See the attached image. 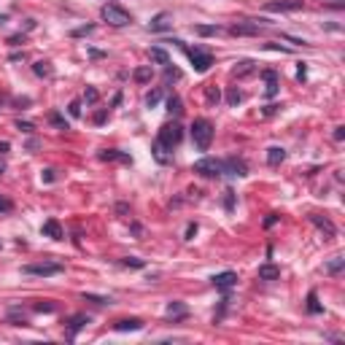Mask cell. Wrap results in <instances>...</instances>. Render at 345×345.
<instances>
[{
  "label": "cell",
  "mask_w": 345,
  "mask_h": 345,
  "mask_svg": "<svg viewBox=\"0 0 345 345\" xmlns=\"http://www.w3.org/2000/svg\"><path fill=\"white\" fill-rule=\"evenodd\" d=\"M178 143H181V127L178 124H164L156 135V143H154V151L159 159H164V151H172Z\"/></svg>",
  "instance_id": "cell-1"
},
{
  "label": "cell",
  "mask_w": 345,
  "mask_h": 345,
  "mask_svg": "<svg viewBox=\"0 0 345 345\" xmlns=\"http://www.w3.org/2000/svg\"><path fill=\"white\" fill-rule=\"evenodd\" d=\"M192 140L200 151H208L210 148V140H213V124L208 119H194L192 124Z\"/></svg>",
  "instance_id": "cell-2"
},
{
  "label": "cell",
  "mask_w": 345,
  "mask_h": 345,
  "mask_svg": "<svg viewBox=\"0 0 345 345\" xmlns=\"http://www.w3.org/2000/svg\"><path fill=\"white\" fill-rule=\"evenodd\" d=\"M100 17H103L108 25H113V27H124V25H130V22H132V14L124 11L119 3H105L103 9H100Z\"/></svg>",
  "instance_id": "cell-3"
},
{
  "label": "cell",
  "mask_w": 345,
  "mask_h": 345,
  "mask_svg": "<svg viewBox=\"0 0 345 345\" xmlns=\"http://www.w3.org/2000/svg\"><path fill=\"white\" fill-rule=\"evenodd\" d=\"M25 275H38V278H51V275H60L62 272V264L57 262H43V264H25L22 267Z\"/></svg>",
  "instance_id": "cell-4"
},
{
  "label": "cell",
  "mask_w": 345,
  "mask_h": 345,
  "mask_svg": "<svg viewBox=\"0 0 345 345\" xmlns=\"http://www.w3.org/2000/svg\"><path fill=\"white\" fill-rule=\"evenodd\" d=\"M194 172H200V176H205V178H216V176H221V172H224V162L205 156V159L194 162Z\"/></svg>",
  "instance_id": "cell-5"
},
{
  "label": "cell",
  "mask_w": 345,
  "mask_h": 345,
  "mask_svg": "<svg viewBox=\"0 0 345 345\" xmlns=\"http://www.w3.org/2000/svg\"><path fill=\"white\" fill-rule=\"evenodd\" d=\"M186 57L192 60V65H194V70H197V73H205V70L213 65V57H210L208 51L197 49V46H194V49H186Z\"/></svg>",
  "instance_id": "cell-6"
},
{
  "label": "cell",
  "mask_w": 345,
  "mask_h": 345,
  "mask_svg": "<svg viewBox=\"0 0 345 345\" xmlns=\"http://www.w3.org/2000/svg\"><path fill=\"white\" fill-rule=\"evenodd\" d=\"M264 25L259 19H246V22H238V25L229 27L232 35H259V30H262Z\"/></svg>",
  "instance_id": "cell-7"
},
{
  "label": "cell",
  "mask_w": 345,
  "mask_h": 345,
  "mask_svg": "<svg viewBox=\"0 0 345 345\" xmlns=\"http://www.w3.org/2000/svg\"><path fill=\"white\" fill-rule=\"evenodd\" d=\"M235 283H238V272H232V270L213 275V286L218 289V292H229V289H232Z\"/></svg>",
  "instance_id": "cell-8"
},
{
  "label": "cell",
  "mask_w": 345,
  "mask_h": 345,
  "mask_svg": "<svg viewBox=\"0 0 345 345\" xmlns=\"http://www.w3.org/2000/svg\"><path fill=\"white\" fill-rule=\"evenodd\" d=\"M302 0H280V3H267V11H300Z\"/></svg>",
  "instance_id": "cell-9"
},
{
  "label": "cell",
  "mask_w": 345,
  "mask_h": 345,
  "mask_svg": "<svg viewBox=\"0 0 345 345\" xmlns=\"http://www.w3.org/2000/svg\"><path fill=\"white\" fill-rule=\"evenodd\" d=\"M41 232L46 235V238H51V240H62V226H60V221H54V218H49V221H43Z\"/></svg>",
  "instance_id": "cell-10"
},
{
  "label": "cell",
  "mask_w": 345,
  "mask_h": 345,
  "mask_svg": "<svg viewBox=\"0 0 345 345\" xmlns=\"http://www.w3.org/2000/svg\"><path fill=\"white\" fill-rule=\"evenodd\" d=\"M310 221H313V224H316V226H318V229H321V232H324V235H326V238H329V240H332V238H334V232H337V229H334V224H332V221H329V218H326V216H324V218H321V216H310Z\"/></svg>",
  "instance_id": "cell-11"
},
{
  "label": "cell",
  "mask_w": 345,
  "mask_h": 345,
  "mask_svg": "<svg viewBox=\"0 0 345 345\" xmlns=\"http://www.w3.org/2000/svg\"><path fill=\"white\" fill-rule=\"evenodd\" d=\"M170 25H172V22H170V14H156L154 22L148 25V30H151V33H162V30H167Z\"/></svg>",
  "instance_id": "cell-12"
},
{
  "label": "cell",
  "mask_w": 345,
  "mask_h": 345,
  "mask_svg": "<svg viewBox=\"0 0 345 345\" xmlns=\"http://www.w3.org/2000/svg\"><path fill=\"white\" fill-rule=\"evenodd\" d=\"M224 172H229V176H246V162L243 159H226Z\"/></svg>",
  "instance_id": "cell-13"
},
{
  "label": "cell",
  "mask_w": 345,
  "mask_h": 345,
  "mask_svg": "<svg viewBox=\"0 0 345 345\" xmlns=\"http://www.w3.org/2000/svg\"><path fill=\"white\" fill-rule=\"evenodd\" d=\"M280 278V267L275 264H262L259 267V280H278Z\"/></svg>",
  "instance_id": "cell-14"
},
{
  "label": "cell",
  "mask_w": 345,
  "mask_h": 345,
  "mask_svg": "<svg viewBox=\"0 0 345 345\" xmlns=\"http://www.w3.org/2000/svg\"><path fill=\"white\" fill-rule=\"evenodd\" d=\"M164 313H167V318H172V321H181V318H186L189 310H186V305H181V302H170Z\"/></svg>",
  "instance_id": "cell-15"
},
{
  "label": "cell",
  "mask_w": 345,
  "mask_h": 345,
  "mask_svg": "<svg viewBox=\"0 0 345 345\" xmlns=\"http://www.w3.org/2000/svg\"><path fill=\"white\" fill-rule=\"evenodd\" d=\"M143 326V321L140 318H124L116 324V332H138V329Z\"/></svg>",
  "instance_id": "cell-16"
},
{
  "label": "cell",
  "mask_w": 345,
  "mask_h": 345,
  "mask_svg": "<svg viewBox=\"0 0 345 345\" xmlns=\"http://www.w3.org/2000/svg\"><path fill=\"white\" fill-rule=\"evenodd\" d=\"M89 324V316H73V321H70V332H68V337L73 340V337L81 332V329Z\"/></svg>",
  "instance_id": "cell-17"
},
{
  "label": "cell",
  "mask_w": 345,
  "mask_h": 345,
  "mask_svg": "<svg viewBox=\"0 0 345 345\" xmlns=\"http://www.w3.org/2000/svg\"><path fill=\"white\" fill-rule=\"evenodd\" d=\"M262 76L267 78V97H275V92H278V76H275V70H264Z\"/></svg>",
  "instance_id": "cell-18"
},
{
  "label": "cell",
  "mask_w": 345,
  "mask_h": 345,
  "mask_svg": "<svg viewBox=\"0 0 345 345\" xmlns=\"http://www.w3.org/2000/svg\"><path fill=\"white\" fill-rule=\"evenodd\" d=\"M283 159H286V151H283L280 146H272L270 151H267V162L272 164V167H275V164H280Z\"/></svg>",
  "instance_id": "cell-19"
},
{
  "label": "cell",
  "mask_w": 345,
  "mask_h": 345,
  "mask_svg": "<svg viewBox=\"0 0 345 345\" xmlns=\"http://www.w3.org/2000/svg\"><path fill=\"white\" fill-rule=\"evenodd\" d=\"M342 267H345V259H342V256H334L332 262L326 264V272H332V275H334V272H340Z\"/></svg>",
  "instance_id": "cell-20"
},
{
  "label": "cell",
  "mask_w": 345,
  "mask_h": 345,
  "mask_svg": "<svg viewBox=\"0 0 345 345\" xmlns=\"http://www.w3.org/2000/svg\"><path fill=\"white\" fill-rule=\"evenodd\" d=\"M151 60L159 62V65H170V57H167V54H164L162 49H151Z\"/></svg>",
  "instance_id": "cell-21"
},
{
  "label": "cell",
  "mask_w": 345,
  "mask_h": 345,
  "mask_svg": "<svg viewBox=\"0 0 345 345\" xmlns=\"http://www.w3.org/2000/svg\"><path fill=\"white\" fill-rule=\"evenodd\" d=\"M159 100H162V89H154V92H148V95H146V105L154 108L156 103H159Z\"/></svg>",
  "instance_id": "cell-22"
},
{
  "label": "cell",
  "mask_w": 345,
  "mask_h": 345,
  "mask_svg": "<svg viewBox=\"0 0 345 345\" xmlns=\"http://www.w3.org/2000/svg\"><path fill=\"white\" fill-rule=\"evenodd\" d=\"M35 76H51V68H49V62H35Z\"/></svg>",
  "instance_id": "cell-23"
},
{
  "label": "cell",
  "mask_w": 345,
  "mask_h": 345,
  "mask_svg": "<svg viewBox=\"0 0 345 345\" xmlns=\"http://www.w3.org/2000/svg\"><path fill=\"white\" fill-rule=\"evenodd\" d=\"M148 78H151V68H138L135 70V81L143 84V81H148Z\"/></svg>",
  "instance_id": "cell-24"
},
{
  "label": "cell",
  "mask_w": 345,
  "mask_h": 345,
  "mask_svg": "<svg viewBox=\"0 0 345 345\" xmlns=\"http://www.w3.org/2000/svg\"><path fill=\"white\" fill-rule=\"evenodd\" d=\"M197 33H200V35H216V33H221V27H216V25H210V27H208V25H200Z\"/></svg>",
  "instance_id": "cell-25"
},
{
  "label": "cell",
  "mask_w": 345,
  "mask_h": 345,
  "mask_svg": "<svg viewBox=\"0 0 345 345\" xmlns=\"http://www.w3.org/2000/svg\"><path fill=\"white\" fill-rule=\"evenodd\" d=\"M167 111L170 113H181V97H170L167 100Z\"/></svg>",
  "instance_id": "cell-26"
},
{
  "label": "cell",
  "mask_w": 345,
  "mask_h": 345,
  "mask_svg": "<svg viewBox=\"0 0 345 345\" xmlns=\"http://www.w3.org/2000/svg\"><path fill=\"white\" fill-rule=\"evenodd\" d=\"M308 310L310 313H321V305H318V297H316V292H310V297H308Z\"/></svg>",
  "instance_id": "cell-27"
},
{
  "label": "cell",
  "mask_w": 345,
  "mask_h": 345,
  "mask_svg": "<svg viewBox=\"0 0 345 345\" xmlns=\"http://www.w3.org/2000/svg\"><path fill=\"white\" fill-rule=\"evenodd\" d=\"M68 111H70V116H73V119H78V116H81V103H78V100H73V103L68 105Z\"/></svg>",
  "instance_id": "cell-28"
},
{
  "label": "cell",
  "mask_w": 345,
  "mask_h": 345,
  "mask_svg": "<svg viewBox=\"0 0 345 345\" xmlns=\"http://www.w3.org/2000/svg\"><path fill=\"white\" fill-rule=\"evenodd\" d=\"M122 264H124V267H143V262H140V259H135V256L122 259Z\"/></svg>",
  "instance_id": "cell-29"
},
{
  "label": "cell",
  "mask_w": 345,
  "mask_h": 345,
  "mask_svg": "<svg viewBox=\"0 0 345 345\" xmlns=\"http://www.w3.org/2000/svg\"><path fill=\"white\" fill-rule=\"evenodd\" d=\"M51 124H57V127H60V130H68V122H65V119H62V116H60V113H51Z\"/></svg>",
  "instance_id": "cell-30"
},
{
  "label": "cell",
  "mask_w": 345,
  "mask_h": 345,
  "mask_svg": "<svg viewBox=\"0 0 345 345\" xmlns=\"http://www.w3.org/2000/svg\"><path fill=\"white\" fill-rule=\"evenodd\" d=\"M240 100H243V95H240L238 89H232V92H229V105H238Z\"/></svg>",
  "instance_id": "cell-31"
},
{
  "label": "cell",
  "mask_w": 345,
  "mask_h": 345,
  "mask_svg": "<svg viewBox=\"0 0 345 345\" xmlns=\"http://www.w3.org/2000/svg\"><path fill=\"white\" fill-rule=\"evenodd\" d=\"M35 310H38V313H51V310H54V305H51V302H46V305H35Z\"/></svg>",
  "instance_id": "cell-32"
},
{
  "label": "cell",
  "mask_w": 345,
  "mask_h": 345,
  "mask_svg": "<svg viewBox=\"0 0 345 345\" xmlns=\"http://www.w3.org/2000/svg\"><path fill=\"white\" fill-rule=\"evenodd\" d=\"M194 232H197V224H189V226H186V240H192Z\"/></svg>",
  "instance_id": "cell-33"
},
{
  "label": "cell",
  "mask_w": 345,
  "mask_h": 345,
  "mask_svg": "<svg viewBox=\"0 0 345 345\" xmlns=\"http://www.w3.org/2000/svg\"><path fill=\"white\" fill-rule=\"evenodd\" d=\"M17 127H19L22 132H33V124H27V122H19Z\"/></svg>",
  "instance_id": "cell-34"
},
{
  "label": "cell",
  "mask_w": 345,
  "mask_h": 345,
  "mask_svg": "<svg viewBox=\"0 0 345 345\" xmlns=\"http://www.w3.org/2000/svg\"><path fill=\"white\" fill-rule=\"evenodd\" d=\"M86 33H92V25H86V27H78L73 35H86Z\"/></svg>",
  "instance_id": "cell-35"
},
{
  "label": "cell",
  "mask_w": 345,
  "mask_h": 345,
  "mask_svg": "<svg viewBox=\"0 0 345 345\" xmlns=\"http://www.w3.org/2000/svg\"><path fill=\"white\" fill-rule=\"evenodd\" d=\"M345 138V127H337L334 130V140H342Z\"/></svg>",
  "instance_id": "cell-36"
},
{
  "label": "cell",
  "mask_w": 345,
  "mask_h": 345,
  "mask_svg": "<svg viewBox=\"0 0 345 345\" xmlns=\"http://www.w3.org/2000/svg\"><path fill=\"white\" fill-rule=\"evenodd\" d=\"M275 221H278V216H275V213H270V216H267V221H264V226H272Z\"/></svg>",
  "instance_id": "cell-37"
},
{
  "label": "cell",
  "mask_w": 345,
  "mask_h": 345,
  "mask_svg": "<svg viewBox=\"0 0 345 345\" xmlns=\"http://www.w3.org/2000/svg\"><path fill=\"white\" fill-rule=\"evenodd\" d=\"M86 100H89V103H95V100H97V92L89 89V92H86Z\"/></svg>",
  "instance_id": "cell-38"
},
{
  "label": "cell",
  "mask_w": 345,
  "mask_h": 345,
  "mask_svg": "<svg viewBox=\"0 0 345 345\" xmlns=\"http://www.w3.org/2000/svg\"><path fill=\"white\" fill-rule=\"evenodd\" d=\"M0 210H11V202H9V200H3V197H0Z\"/></svg>",
  "instance_id": "cell-39"
},
{
  "label": "cell",
  "mask_w": 345,
  "mask_h": 345,
  "mask_svg": "<svg viewBox=\"0 0 345 345\" xmlns=\"http://www.w3.org/2000/svg\"><path fill=\"white\" fill-rule=\"evenodd\" d=\"M208 100H210V103H218V92L210 89V92H208Z\"/></svg>",
  "instance_id": "cell-40"
},
{
  "label": "cell",
  "mask_w": 345,
  "mask_h": 345,
  "mask_svg": "<svg viewBox=\"0 0 345 345\" xmlns=\"http://www.w3.org/2000/svg\"><path fill=\"white\" fill-rule=\"evenodd\" d=\"M232 194H235V192H226V200H224V202H226V208H232V202H235Z\"/></svg>",
  "instance_id": "cell-41"
},
{
  "label": "cell",
  "mask_w": 345,
  "mask_h": 345,
  "mask_svg": "<svg viewBox=\"0 0 345 345\" xmlns=\"http://www.w3.org/2000/svg\"><path fill=\"white\" fill-rule=\"evenodd\" d=\"M6 151H9V143L3 140V143H0V154H6Z\"/></svg>",
  "instance_id": "cell-42"
},
{
  "label": "cell",
  "mask_w": 345,
  "mask_h": 345,
  "mask_svg": "<svg viewBox=\"0 0 345 345\" xmlns=\"http://www.w3.org/2000/svg\"><path fill=\"white\" fill-rule=\"evenodd\" d=\"M0 25H6V17H0Z\"/></svg>",
  "instance_id": "cell-43"
}]
</instances>
